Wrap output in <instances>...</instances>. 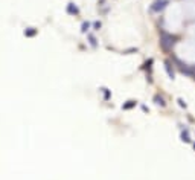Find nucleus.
I'll return each instance as SVG.
<instances>
[{
    "instance_id": "obj_1",
    "label": "nucleus",
    "mask_w": 195,
    "mask_h": 180,
    "mask_svg": "<svg viewBox=\"0 0 195 180\" xmlns=\"http://www.w3.org/2000/svg\"><path fill=\"white\" fill-rule=\"evenodd\" d=\"M177 37L172 35V34H168V32H163L162 34V38H160V44L165 50H171L174 48V44L177 43Z\"/></svg>"
},
{
    "instance_id": "obj_6",
    "label": "nucleus",
    "mask_w": 195,
    "mask_h": 180,
    "mask_svg": "<svg viewBox=\"0 0 195 180\" xmlns=\"http://www.w3.org/2000/svg\"><path fill=\"white\" fill-rule=\"evenodd\" d=\"M178 105H180V107H183V109H186V107H187V105H186V102H185L181 98H178Z\"/></svg>"
},
{
    "instance_id": "obj_4",
    "label": "nucleus",
    "mask_w": 195,
    "mask_h": 180,
    "mask_svg": "<svg viewBox=\"0 0 195 180\" xmlns=\"http://www.w3.org/2000/svg\"><path fill=\"white\" fill-rule=\"evenodd\" d=\"M154 101H156V104L160 105V107H166V101H165V98H163V96L156 95V96H154Z\"/></svg>"
},
{
    "instance_id": "obj_3",
    "label": "nucleus",
    "mask_w": 195,
    "mask_h": 180,
    "mask_svg": "<svg viewBox=\"0 0 195 180\" xmlns=\"http://www.w3.org/2000/svg\"><path fill=\"white\" fill-rule=\"evenodd\" d=\"M174 63H171V61H166L165 63V70H166V73H168V76H169L171 79H174Z\"/></svg>"
},
{
    "instance_id": "obj_2",
    "label": "nucleus",
    "mask_w": 195,
    "mask_h": 180,
    "mask_svg": "<svg viewBox=\"0 0 195 180\" xmlns=\"http://www.w3.org/2000/svg\"><path fill=\"white\" fill-rule=\"evenodd\" d=\"M166 6H168V0H157V2L151 6V9L156 11V12H160V11H163Z\"/></svg>"
},
{
    "instance_id": "obj_5",
    "label": "nucleus",
    "mask_w": 195,
    "mask_h": 180,
    "mask_svg": "<svg viewBox=\"0 0 195 180\" xmlns=\"http://www.w3.org/2000/svg\"><path fill=\"white\" fill-rule=\"evenodd\" d=\"M180 137H181V141H183V142H191V136H189V133H187V130L181 131Z\"/></svg>"
},
{
    "instance_id": "obj_7",
    "label": "nucleus",
    "mask_w": 195,
    "mask_h": 180,
    "mask_svg": "<svg viewBox=\"0 0 195 180\" xmlns=\"http://www.w3.org/2000/svg\"><path fill=\"white\" fill-rule=\"evenodd\" d=\"M194 148H195V142H194Z\"/></svg>"
}]
</instances>
